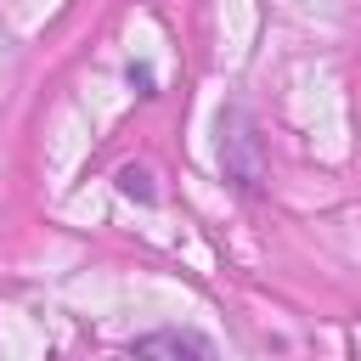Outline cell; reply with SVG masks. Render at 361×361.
Masks as SVG:
<instances>
[{"label": "cell", "mask_w": 361, "mask_h": 361, "mask_svg": "<svg viewBox=\"0 0 361 361\" xmlns=\"http://www.w3.org/2000/svg\"><path fill=\"white\" fill-rule=\"evenodd\" d=\"M135 361H209V344H203L197 333H175V327H164V333L135 338Z\"/></svg>", "instance_id": "obj_1"}, {"label": "cell", "mask_w": 361, "mask_h": 361, "mask_svg": "<svg viewBox=\"0 0 361 361\" xmlns=\"http://www.w3.org/2000/svg\"><path fill=\"white\" fill-rule=\"evenodd\" d=\"M118 186H124V197H141V203H152V175H147V169H135V164H130V169L118 175Z\"/></svg>", "instance_id": "obj_2"}]
</instances>
